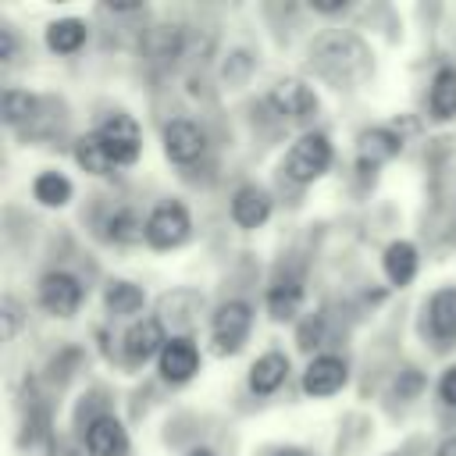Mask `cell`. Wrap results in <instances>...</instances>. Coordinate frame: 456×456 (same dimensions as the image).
Wrapping results in <instances>:
<instances>
[{"instance_id":"obj_1","label":"cell","mask_w":456,"mask_h":456,"mask_svg":"<svg viewBox=\"0 0 456 456\" xmlns=\"http://www.w3.org/2000/svg\"><path fill=\"white\" fill-rule=\"evenodd\" d=\"M370 46L349 28H328L310 43V71L335 89L360 86L370 75Z\"/></svg>"},{"instance_id":"obj_2","label":"cell","mask_w":456,"mask_h":456,"mask_svg":"<svg viewBox=\"0 0 456 456\" xmlns=\"http://www.w3.org/2000/svg\"><path fill=\"white\" fill-rule=\"evenodd\" d=\"M331 157H335L331 139H328L324 132H306V135H299V139L292 142V150L285 153L281 171H285L289 182L310 185V182H317V178L331 167Z\"/></svg>"},{"instance_id":"obj_3","label":"cell","mask_w":456,"mask_h":456,"mask_svg":"<svg viewBox=\"0 0 456 456\" xmlns=\"http://www.w3.org/2000/svg\"><path fill=\"white\" fill-rule=\"evenodd\" d=\"M189 232H192V217H189L185 203H178V200L157 203L146 217V246H153V249H175L189 239Z\"/></svg>"},{"instance_id":"obj_4","label":"cell","mask_w":456,"mask_h":456,"mask_svg":"<svg viewBox=\"0 0 456 456\" xmlns=\"http://www.w3.org/2000/svg\"><path fill=\"white\" fill-rule=\"evenodd\" d=\"M96 135H100L107 157L114 160V167H128V164H135L139 153H142V132H139L135 118L125 114V110H114V114L96 128Z\"/></svg>"},{"instance_id":"obj_5","label":"cell","mask_w":456,"mask_h":456,"mask_svg":"<svg viewBox=\"0 0 456 456\" xmlns=\"http://www.w3.org/2000/svg\"><path fill=\"white\" fill-rule=\"evenodd\" d=\"M267 107L285 125H306L317 114V93L306 82H299V78H281L267 93Z\"/></svg>"},{"instance_id":"obj_6","label":"cell","mask_w":456,"mask_h":456,"mask_svg":"<svg viewBox=\"0 0 456 456\" xmlns=\"http://www.w3.org/2000/svg\"><path fill=\"white\" fill-rule=\"evenodd\" d=\"M249 328H253V306L242 303V299H228L224 306H217V314H214V321H210L214 349H217L221 356L239 353L242 342L249 338Z\"/></svg>"},{"instance_id":"obj_7","label":"cell","mask_w":456,"mask_h":456,"mask_svg":"<svg viewBox=\"0 0 456 456\" xmlns=\"http://www.w3.org/2000/svg\"><path fill=\"white\" fill-rule=\"evenodd\" d=\"M82 299H86V289H82V281H78L75 274H68V271H50V274L39 278V306H43L46 314H53V317H71V314H78Z\"/></svg>"},{"instance_id":"obj_8","label":"cell","mask_w":456,"mask_h":456,"mask_svg":"<svg viewBox=\"0 0 456 456\" xmlns=\"http://www.w3.org/2000/svg\"><path fill=\"white\" fill-rule=\"evenodd\" d=\"M203 150H207V135H203V128L196 121L175 118V121L164 125V157L171 164H182V167L196 164L203 157Z\"/></svg>"},{"instance_id":"obj_9","label":"cell","mask_w":456,"mask_h":456,"mask_svg":"<svg viewBox=\"0 0 456 456\" xmlns=\"http://www.w3.org/2000/svg\"><path fill=\"white\" fill-rule=\"evenodd\" d=\"M200 306H203V296L200 292H192V289H171L157 303V321L164 324V331H171V338H182L196 324Z\"/></svg>"},{"instance_id":"obj_10","label":"cell","mask_w":456,"mask_h":456,"mask_svg":"<svg viewBox=\"0 0 456 456\" xmlns=\"http://www.w3.org/2000/svg\"><path fill=\"white\" fill-rule=\"evenodd\" d=\"M121 346H125V356H128L132 363H146L150 356H160V353H164L167 331H164V324H160L157 317H139V321H132V328L125 331Z\"/></svg>"},{"instance_id":"obj_11","label":"cell","mask_w":456,"mask_h":456,"mask_svg":"<svg viewBox=\"0 0 456 456\" xmlns=\"http://www.w3.org/2000/svg\"><path fill=\"white\" fill-rule=\"evenodd\" d=\"M157 367H160V378L171 381V385L189 381V378L200 370V349H196V342H192L189 335H182V338H167L164 353L157 356Z\"/></svg>"},{"instance_id":"obj_12","label":"cell","mask_w":456,"mask_h":456,"mask_svg":"<svg viewBox=\"0 0 456 456\" xmlns=\"http://www.w3.org/2000/svg\"><path fill=\"white\" fill-rule=\"evenodd\" d=\"M349 370H346V360L338 356H314L303 370V392L314 395V399H328L335 395L342 385H346Z\"/></svg>"},{"instance_id":"obj_13","label":"cell","mask_w":456,"mask_h":456,"mask_svg":"<svg viewBox=\"0 0 456 456\" xmlns=\"http://www.w3.org/2000/svg\"><path fill=\"white\" fill-rule=\"evenodd\" d=\"M86 449L93 456H128V431L118 417H93L86 428Z\"/></svg>"},{"instance_id":"obj_14","label":"cell","mask_w":456,"mask_h":456,"mask_svg":"<svg viewBox=\"0 0 456 456\" xmlns=\"http://www.w3.org/2000/svg\"><path fill=\"white\" fill-rule=\"evenodd\" d=\"M428 331L438 346L456 342V285H445L428 299Z\"/></svg>"},{"instance_id":"obj_15","label":"cell","mask_w":456,"mask_h":456,"mask_svg":"<svg viewBox=\"0 0 456 456\" xmlns=\"http://www.w3.org/2000/svg\"><path fill=\"white\" fill-rule=\"evenodd\" d=\"M399 150H403V139H399L392 128H367V132L356 139V160H360L363 171L381 167V164L392 160Z\"/></svg>"},{"instance_id":"obj_16","label":"cell","mask_w":456,"mask_h":456,"mask_svg":"<svg viewBox=\"0 0 456 456\" xmlns=\"http://www.w3.org/2000/svg\"><path fill=\"white\" fill-rule=\"evenodd\" d=\"M271 217V196L260 185H239L232 196V221L239 228H260Z\"/></svg>"},{"instance_id":"obj_17","label":"cell","mask_w":456,"mask_h":456,"mask_svg":"<svg viewBox=\"0 0 456 456\" xmlns=\"http://www.w3.org/2000/svg\"><path fill=\"white\" fill-rule=\"evenodd\" d=\"M417 267H420V256H417V246H413V242L395 239V242H388V246H385L381 271H385V278H388L395 289L410 285V281L417 278Z\"/></svg>"},{"instance_id":"obj_18","label":"cell","mask_w":456,"mask_h":456,"mask_svg":"<svg viewBox=\"0 0 456 456\" xmlns=\"http://www.w3.org/2000/svg\"><path fill=\"white\" fill-rule=\"evenodd\" d=\"M285 378H289V356L285 353H274V349L264 353V356H256L253 367H249V388H253V395L278 392L285 385Z\"/></svg>"},{"instance_id":"obj_19","label":"cell","mask_w":456,"mask_h":456,"mask_svg":"<svg viewBox=\"0 0 456 456\" xmlns=\"http://www.w3.org/2000/svg\"><path fill=\"white\" fill-rule=\"evenodd\" d=\"M428 110L435 121H452L456 118V64H445L435 71L431 89H428Z\"/></svg>"},{"instance_id":"obj_20","label":"cell","mask_w":456,"mask_h":456,"mask_svg":"<svg viewBox=\"0 0 456 456\" xmlns=\"http://www.w3.org/2000/svg\"><path fill=\"white\" fill-rule=\"evenodd\" d=\"M103 235L110 239V242H118V246H135V242H142L146 239V221L132 210V207H118L107 221H103Z\"/></svg>"},{"instance_id":"obj_21","label":"cell","mask_w":456,"mask_h":456,"mask_svg":"<svg viewBox=\"0 0 456 456\" xmlns=\"http://www.w3.org/2000/svg\"><path fill=\"white\" fill-rule=\"evenodd\" d=\"M86 36H89V28L78 18H57V21L46 25V46L53 53H78Z\"/></svg>"},{"instance_id":"obj_22","label":"cell","mask_w":456,"mask_h":456,"mask_svg":"<svg viewBox=\"0 0 456 456\" xmlns=\"http://www.w3.org/2000/svg\"><path fill=\"white\" fill-rule=\"evenodd\" d=\"M299 306H303V285H299V278H281V281L271 285L267 310H271L274 321H292L299 314Z\"/></svg>"},{"instance_id":"obj_23","label":"cell","mask_w":456,"mask_h":456,"mask_svg":"<svg viewBox=\"0 0 456 456\" xmlns=\"http://www.w3.org/2000/svg\"><path fill=\"white\" fill-rule=\"evenodd\" d=\"M36 114H39V100L32 93H25V89H4V96H0V118H4V125L18 128V125H28Z\"/></svg>"},{"instance_id":"obj_24","label":"cell","mask_w":456,"mask_h":456,"mask_svg":"<svg viewBox=\"0 0 456 456\" xmlns=\"http://www.w3.org/2000/svg\"><path fill=\"white\" fill-rule=\"evenodd\" d=\"M103 303H107V314H114V317H132V314L142 310L146 292H142L139 285H132V281H110L107 292H103Z\"/></svg>"},{"instance_id":"obj_25","label":"cell","mask_w":456,"mask_h":456,"mask_svg":"<svg viewBox=\"0 0 456 456\" xmlns=\"http://www.w3.org/2000/svg\"><path fill=\"white\" fill-rule=\"evenodd\" d=\"M32 196H36L43 207H68V200H71V182H68L61 171H43V175H36V182H32Z\"/></svg>"},{"instance_id":"obj_26","label":"cell","mask_w":456,"mask_h":456,"mask_svg":"<svg viewBox=\"0 0 456 456\" xmlns=\"http://www.w3.org/2000/svg\"><path fill=\"white\" fill-rule=\"evenodd\" d=\"M75 160H78V167H82L86 175H107V171L114 167V160L107 157V150H103V142H100L96 132H93V135H82V139L75 142Z\"/></svg>"},{"instance_id":"obj_27","label":"cell","mask_w":456,"mask_h":456,"mask_svg":"<svg viewBox=\"0 0 456 456\" xmlns=\"http://www.w3.org/2000/svg\"><path fill=\"white\" fill-rule=\"evenodd\" d=\"M0 317H4V338L11 342V338L18 335V328H21V303H18L14 296H4V303H0Z\"/></svg>"},{"instance_id":"obj_28","label":"cell","mask_w":456,"mask_h":456,"mask_svg":"<svg viewBox=\"0 0 456 456\" xmlns=\"http://www.w3.org/2000/svg\"><path fill=\"white\" fill-rule=\"evenodd\" d=\"M438 395L445 406H456V367H445L438 378Z\"/></svg>"},{"instance_id":"obj_29","label":"cell","mask_w":456,"mask_h":456,"mask_svg":"<svg viewBox=\"0 0 456 456\" xmlns=\"http://www.w3.org/2000/svg\"><path fill=\"white\" fill-rule=\"evenodd\" d=\"M18 53V39H14V28L11 25H0V64H11Z\"/></svg>"},{"instance_id":"obj_30","label":"cell","mask_w":456,"mask_h":456,"mask_svg":"<svg viewBox=\"0 0 456 456\" xmlns=\"http://www.w3.org/2000/svg\"><path fill=\"white\" fill-rule=\"evenodd\" d=\"M50 456H93L86 445H75V442H53L50 445Z\"/></svg>"},{"instance_id":"obj_31","label":"cell","mask_w":456,"mask_h":456,"mask_svg":"<svg viewBox=\"0 0 456 456\" xmlns=\"http://www.w3.org/2000/svg\"><path fill=\"white\" fill-rule=\"evenodd\" d=\"M310 7H314L317 14H342L349 4H346V0H310Z\"/></svg>"},{"instance_id":"obj_32","label":"cell","mask_w":456,"mask_h":456,"mask_svg":"<svg viewBox=\"0 0 456 456\" xmlns=\"http://www.w3.org/2000/svg\"><path fill=\"white\" fill-rule=\"evenodd\" d=\"M435 456H456V435H445V438L435 445Z\"/></svg>"},{"instance_id":"obj_33","label":"cell","mask_w":456,"mask_h":456,"mask_svg":"<svg viewBox=\"0 0 456 456\" xmlns=\"http://www.w3.org/2000/svg\"><path fill=\"white\" fill-rule=\"evenodd\" d=\"M274 456H306V452H303V449H292V445H285V449H278Z\"/></svg>"},{"instance_id":"obj_34","label":"cell","mask_w":456,"mask_h":456,"mask_svg":"<svg viewBox=\"0 0 456 456\" xmlns=\"http://www.w3.org/2000/svg\"><path fill=\"white\" fill-rule=\"evenodd\" d=\"M185 456H214V452H210V449H189Z\"/></svg>"},{"instance_id":"obj_35","label":"cell","mask_w":456,"mask_h":456,"mask_svg":"<svg viewBox=\"0 0 456 456\" xmlns=\"http://www.w3.org/2000/svg\"><path fill=\"white\" fill-rule=\"evenodd\" d=\"M385 456H403V452H385Z\"/></svg>"}]
</instances>
